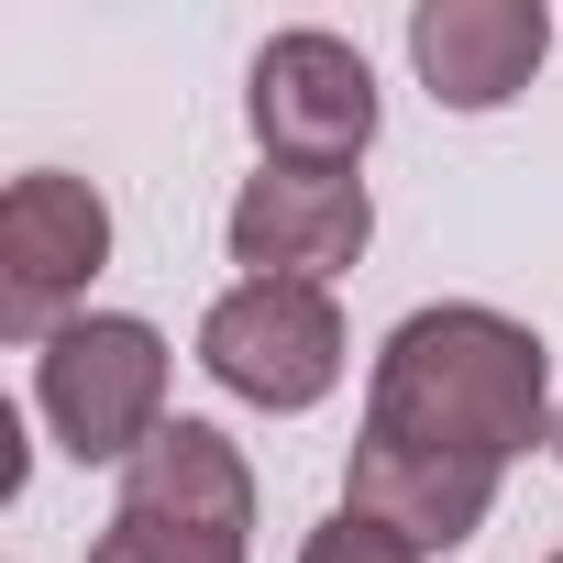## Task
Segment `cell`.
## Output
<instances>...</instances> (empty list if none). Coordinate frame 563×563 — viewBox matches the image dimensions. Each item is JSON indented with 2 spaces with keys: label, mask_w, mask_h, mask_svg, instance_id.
Returning a JSON list of instances; mask_svg holds the SVG:
<instances>
[{
  "label": "cell",
  "mask_w": 563,
  "mask_h": 563,
  "mask_svg": "<svg viewBox=\"0 0 563 563\" xmlns=\"http://www.w3.org/2000/svg\"><path fill=\"white\" fill-rule=\"evenodd\" d=\"M299 563H420L398 530H376V519H354V508H332L321 530H310V552Z\"/></svg>",
  "instance_id": "obj_10"
},
{
  "label": "cell",
  "mask_w": 563,
  "mask_h": 563,
  "mask_svg": "<svg viewBox=\"0 0 563 563\" xmlns=\"http://www.w3.org/2000/svg\"><path fill=\"white\" fill-rule=\"evenodd\" d=\"M552 453H563V409H552Z\"/></svg>",
  "instance_id": "obj_11"
},
{
  "label": "cell",
  "mask_w": 563,
  "mask_h": 563,
  "mask_svg": "<svg viewBox=\"0 0 563 563\" xmlns=\"http://www.w3.org/2000/svg\"><path fill=\"white\" fill-rule=\"evenodd\" d=\"M243 111H254L265 166H354L376 144V78L343 34H276L254 56Z\"/></svg>",
  "instance_id": "obj_6"
},
{
  "label": "cell",
  "mask_w": 563,
  "mask_h": 563,
  "mask_svg": "<svg viewBox=\"0 0 563 563\" xmlns=\"http://www.w3.org/2000/svg\"><path fill=\"white\" fill-rule=\"evenodd\" d=\"M199 365L254 409H321L343 387V310L332 288H299V276H243L199 321Z\"/></svg>",
  "instance_id": "obj_4"
},
{
  "label": "cell",
  "mask_w": 563,
  "mask_h": 563,
  "mask_svg": "<svg viewBox=\"0 0 563 563\" xmlns=\"http://www.w3.org/2000/svg\"><path fill=\"white\" fill-rule=\"evenodd\" d=\"M343 508L398 530L409 552H453L486 530L497 508V464H453V453H398V442H354V475H343Z\"/></svg>",
  "instance_id": "obj_9"
},
{
  "label": "cell",
  "mask_w": 563,
  "mask_h": 563,
  "mask_svg": "<svg viewBox=\"0 0 563 563\" xmlns=\"http://www.w3.org/2000/svg\"><path fill=\"white\" fill-rule=\"evenodd\" d=\"M34 398L78 464H133L166 431V332L133 310H78L34 354Z\"/></svg>",
  "instance_id": "obj_3"
},
{
  "label": "cell",
  "mask_w": 563,
  "mask_h": 563,
  "mask_svg": "<svg viewBox=\"0 0 563 563\" xmlns=\"http://www.w3.org/2000/svg\"><path fill=\"white\" fill-rule=\"evenodd\" d=\"M552 563H563V552H552Z\"/></svg>",
  "instance_id": "obj_12"
},
{
  "label": "cell",
  "mask_w": 563,
  "mask_h": 563,
  "mask_svg": "<svg viewBox=\"0 0 563 563\" xmlns=\"http://www.w3.org/2000/svg\"><path fill=\"white\" fill-rule=\"evenodd\" d=\"M541 56H552L541 0H420L409 12V67L431 78L442 111H508Z\"/></svg>",
  "instance_id": "obj_8"
},
{
  "label": "cell",
  "mask_w": 563,
  "mask_h": 563,
  "mask_svg": "<svg viewBox=\"0 0 563 563\" xmlns=\"http://www.w3.org/2000/svg\"><path fill=\"white\" fill-rule=\"evenodd\" d=\"M100 265H111L100 188L89 177H56V166L12 177V199H0V321L34 332V343H56L78 321V299H89Z\"/></svg>",
  "instance_id": "obj_5"
},
{
  "label": "cell",
  "mask_w": 563,
  "mask_h": 563,
  "mask_svg": "<svg viewBox=\"0 0 563 563\" xmlns=\"http://www.w3.org/2000/svg\"><path fill=\"white\" fill-rule=\"evenodd\" d=\"M376 232V199L354 166H254L243 199H232V265L243 276H299V288H321V276H343Z\"/></svg>",
  "instance_id": "obj_7"
},
{
  "label": "cell",
  "mask_w": 563,
  "mask_h": 563,
  "mask_svg": "<svg viewBox=\"0 0 563 563\" xmlns=\"http://www.w3.org/2000/svg\"><path fill=\"white\" fill-rule=\"evenodd\" d=\"M254 530V464L210 420H166L122 464V508L89 541V563H243Z\"/></svg>",
  "instance_id": "obj_2"
},
{
  "label": "cell",
  "mask_w": 563,
  "mask_h": 563,
  "mask_svg": "<svg viewBox=\"0 0 563 563\" xmlns=\"http://www.w3.org/2000/svg\"><path fill=\"white\" fill-rule=\"evenodd\" d=\"M365 442L398 453H453V464H508L530 442H552V365L508 310L442 299L409 310L376 354L365 387Z\"/></svg>",
  "instance_id": "obj_1"
}]
</instances>
